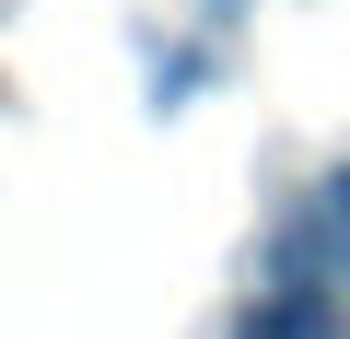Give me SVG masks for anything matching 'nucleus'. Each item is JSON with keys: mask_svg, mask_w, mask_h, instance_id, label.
Here are the masks:
<instances>
[{"mask_svg": "<svg viewBox=\"0 0 350 339\" xmlns=\"http://www.w3.org/2000/svg\"><path fill=\"white\" fill-rule=\"evenodd\" d=\"M315 211H327V223L350 234V164H338V176H327V188H315Z\"/></svg>", "mask_w": 350, "mask_h": 339, "instance_id": "obj_1", "label": "nucleus"}]
</instances>
